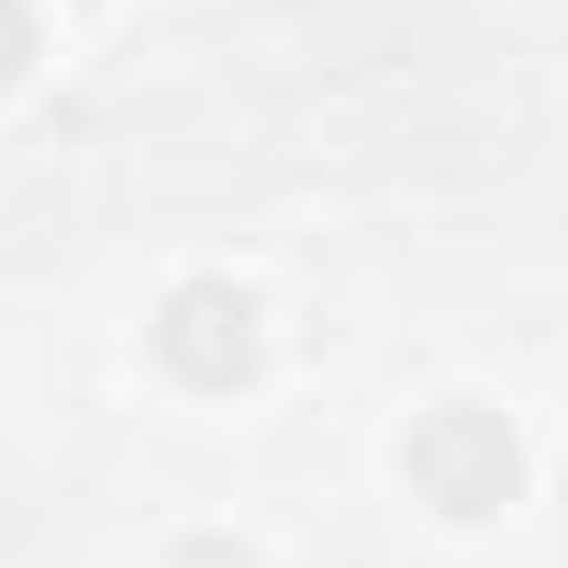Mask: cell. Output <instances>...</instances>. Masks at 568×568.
Returning a JSON list of instances; mask_svg holds the SVG:
<instances>
[{
  "mask_svg": "<svg viewBox=\"0 0 568 568\" xmlns=\"http://www.w3.org/2000/svg\"><path fill=\"white\" fill-rule=\"evenodd\" d=\"M413 479H424L446 513H490V501L513 490V435H490L468 402H446V413L424 424V446H413Z\"/></svg>",
  "mask_w": 568,
  "mask_h": 568,
  "instance_id": "cell-1",
  "label": "cell"
}]
</instances>
